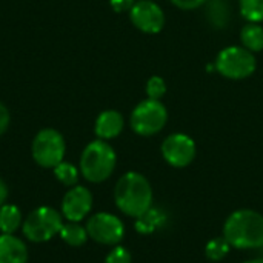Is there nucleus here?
<instances>
[{
  "label": "nucleus",
  "instance_id": "nucleus-1",
  "mask_svg": "<svg viewBox=\"0 0 263 263\" xmlns=\"http://www.w3.org/2000/svg\"><path fill=\"white\" fill-rule=\"evenodd\" d=\"M153 188L148 179L136 171L123 174L114 186V202L128 217L139 219L153 206Z\"/></svg>",
  "mask_w": 263,
  "mask_h": 263
},
{
  "label": "nucleus",
  "instance_id": "nucleus-2",
  "mask_svg": "<svg viewBox=\"0 0 263 263\" xmlns=\"http://www.w3.org/2000/svg\"><path fill=\"white\" fill-rule=\"evenodd\" d=\"M222 236L231 248H263V216L254 210H237L227 219Z\"/></svg>",
  "mask_w": 263,
  "mask_h": 263
},
{
  "label": "nucleus",
  "instance_id": "nucleus-3",
  "mask_svg": "<svg viewBox=\"0 0 263 263\" xmlns=\"http://www.w3.org/2000/svg\"><path fill=\"white\" fill-rule=\"evenodd\" d=\"M117 156L106 140H94L86 145L80 156V174L91 183H102L111 177L116 170Z\"/></svg>",
  "mask_w": 263,
  "mask_h": 263
},
{
  "label": "nucleus",
  "instance_id": "nucleus-4",
  "mask_svg": "<svg viewBox=\"0 0 263 263\" xmlns=\"http://www.w3.org/2000/svg\"><path fill=\"white\" fill-rule=\"evenodd\" d=\"M63 227V216L51 206H39L23 220L22 231L26 240L45 243L59 236Z\"/></svg>",
  "mask_w": 263,
  "mask_h": 263
},
{
  "label": "nucleus",
  "instance_id": "nucleus-5",
  "mask_svg": "<svg viewBox=\"0 0 263 263\" xmlns=\"http://www.w3.org/2000/svg\"><path fill=\"white\" fill-rule=\"evenodd\" d=\"M65 153V139L57 129L52 128L40 129L31 145L32 159L42 168H55L60 162H63Z\"/></svg>",
  "mask_w": 263,
  "mask_h": 263
},
{
  "label": "nucleus",
  "instance_id": "nucleus-6",
  "mask_svg": "<svg viewBox=\"0 0 263 263\" xmlns=\"http://www.w3.org/2000/svg\"><path fill=\"white\" fill-rule=\"evenodd\" d=\"M168 122V111L160 100L146 99L140 102L131 112L129 123L139 136H154L160 133Z\"/></svg>",
  "mask_w": 263,
  "mask_h": 263
},
{
  "label": "nucleus",
  "instance_id": "nucleus-7",
  "mask_svg": "<svg viewBox=\"0 0 263 263\" xmlns=\"http://www.w3.org/2000/svg\"><path fill=\"white\" fill-rule=\"evenodd\" d=\"M216 69L227 79L242 80L256 71V57L243 46H228L219 52Z\"/></svg>",
  "mask_w": 263,
  "mask_h": 263
},
{
  "label": "nucleus",
  "instance_id": "nucleus-8",
  "mask_svg": "<svg viewBox=\"0 0 263 263\" xmlns=\"http://www.w3.org/2000/svg\"><path fill=\"white\" fill-rule=\"evenodd\" d=\"M86 231L91 240L106 247H116L125 236L123 222L111 213H97L86 222Z\"/></svg>",
  "mask_w": 263,
  "mask_h": 263
},
{
  "label": "nucleus",
  "instance_id": "nucleus-9",
  "mask_svg": "<svg viewBox=\"0 0 263 263\" xmlns=\"http://www.w3.org/2000/svg\"><path fill=\"white\" fill-rule=\"evenodd\" d=\"M162 156L171 166L185 168L196 157V143L183 133L171 134L162 143Z\"/></svg>",
  "mask_w": 263,
  "mask_h": 263
},
{
  "label": "nucleus",
  "instance_id": "nucleus-10",
  "mask_svg": "<svg viewBox=\"0 0 263 263\" xmlns=\"http://www.w3.org/2000/svg\"><path fill=\"white\" fill-rule=\"evenodd\" d=\"M133 25L146 34H157L165 26V14L153 0H139L129 11Z\"/></svg>",
  "mask_w": 263,
  "mask_h": 263
},
{
  "label": "nucleus",
  "instance_id": "nucleus-11",
  "mask_svg": "<svg viewBox=\"0 0 263 263\" xmlns=\"http://www.w3.org/2000/svg\"><path fill=\"white\" fill-rule=\"evenodd\" d=\"M92 210V194L88 188L76 185L69 188L62 200V216L68 222H82Z\"/></svg>",
  "mask_w": 263,
  "mask_h": 263
},
{
  "label": "nucleus",
  "instance_id": "nucleus-12",
  "mask_svg": "<svg viewBox=\"0 0 263 263\" xmlns=\"http://www.w3.org/2000/svg\"><path fill=\"white\" fill-rule=\"evenodd\" d=\"M123 126H125L123 116L116 109H106L97 117L94 131L100 140H111L116 139L123 131Z\"/></svg>",
  "mask_w": 263,
  "mask_h": 263
},
{
  "label": "nucleus",
  "instance_id": "nucleus-13",
  "mask_svg": "<svg viewBox=\"0 0 263 263\" xmlns=\"http://www.w3.org/2000/svg\"><path fill=\"white\" fill-rule=\"evenodd\" d=\"M28 248L14 234H0V263H26Z\"/></svg>",
  "mask_w": 263,
  "mask_h": 263
},
{
  "label": "nucleus",
  "instance_id": "nucleus-14",
  "mask_svg": "<svg viewBox=\"0 0 263 263\" xmlns=\"http://www.w3.org/2000/svg\"><path fill=\"white\" fill-rule=\"evenodd\" d=\"M23 225V216L18 206L12 203H5L0 206V233L14 234Z\"/></svg>",
  "mask_w": 263,
  "mask_h": 263
},
{
  "label": "nucleus",
  "instance_id": "nucleus-15",
  "mask_svg": "<svg viewBox=\"0 0 263 263\" xmlns=\"http://www.w3.org/2000/svg\"><path fill=\"white\" fill-rule=\"evenodd\" d=\"M60 239L69 245V247H82L86 243V240L89 239L88 231L85 227H82L79 222H68L63 223L60 233H59Z\"/></svg>",
  "mask_w": 263,
  "mask_h": 263
},
{
  "label": "nucleus",
  "instance_id": "nucleus-16",
  "mask_svg": "<svg viewBox=\"0 0 263 263\" xmlns=\"http://www.w3.org/2000/svg\"><path fill=\"white\" fill-rule=\"evenodd\" d=\"M240 40L243 43V48H247L251 52H259L263 49V28L259 23L245 25L240 31Z\"/></svg>",
  "mask_w": 263,
  "mask_h": 263
},
{
  "label": "nucleus",
  "instance_id": "nucleus-17",
  "mask_svg": "<svg viewBox=\"0 0 263 263\" xmlns=\"http://www.w3.org/2000/svg\"><path fill=\"white\" fill-rule=\"evenodd\" d=\"M52 170H54L55 179H57L62 185H65V186H68V188H72V186L77 185L79 176H80V170H79L77 166H74L72 163H69V162H60V163H59L55 168H52Z\"/></svg>",
  "mask_w": 263,
  "mask_h": 263
},
{
  "label": "nucleus",
  "instance_id": "nucleus-18",
  "mask_svg": "<svg viewBox=\"0 0 263 263\" xmlns=\"http://www.w3.org/2000/svg\"><path fill=\"white\" fill-rule=\"evenodd\" d=\"M230 250H231V245L222 236V237L211 239L206 243V247H205V256L211 262H220V260H223L230 254Z\"/></svg>",
  "mask_w": 263,
  "mask_h": 263
},
{
  "label": "nucleus",
  "instance_id": "nucleus-19",
  "mask_svg": "<svg viewBox=\"0 0 263 263\" xmlns=\"http://www.w3.org/2000/svg\"><path fill=\"white\" fill-rule=\"evenodd\" d=\"M242 15L251 23H260L263 20V0H239Z\"/></svg>",
  "mask_w": 263,
  "mask_h": 263
},
{
  "label": "nucleus",
  "instance_id": "nucleus-20",
  "mask_svg": "<svg viewBox=\"0 0 263 263\" xmlns=\"http://www.w3.org/2000/svg\"><path fill=\"white\" fill-rule=\"evenodd\" d=\"M163 222V217L162 214H159V211L156 210H149L148 213H145L142 217L136 219V228L139 233L142 234H148V233H153L156 228H159V225Z\"/></svg>",
  "mask_w": 263,
  "mask_h": 263
},
{
  "label": "nucleus",
  "instance_id": "nucleus-21",
  "mask_svg": "<svg viewBox=\"0 0 263 263\" xmlns=\"http://www.w3.org/2000/svg\"><path fill=\"white\" fill-rule=\"evenodd\" d=\"M166 92V83L162 77L159 76H153L148 83H146V94H148V99H153V100H160L163 97V94Z\"/></svg>",
  "mask_w": 263,
  "mask_h": 263
},
{
  "label": "nucleus",
  "instance_id": "nucleus-22",
  "mask_svg": "<svg viewBox=\"0 0 263 263\" xmlns=\"http://www.w3.org/2000/svg\"><path fill=\"white\" fill-rule=\"evenodd\" d=\"M105 263H133V257H131V253L126 248H123L120 245H116L109 251V254L106 256Z\"/></svg>",
  "mask_w": 263,
  "mask_h": 263
},
{
  "label": "nucleus",
  "instance_id": "nucleus-23",
  "mask_svg": "<svg viewBox=\"0 0 263 263\" xmlns=\"http://www.w3.org/2000/svg\"><path fill=\"white\" fill-rule=\"evenodd\" d=\"M11 123V114L8 111V108L0 102V137L8 131Z\"/></svg>",
  "mask_w": 263,
  "mask_h": 263
},
{
  "label": "nucleus",
  "instance_id": "nucleus-24",
  "mask_svg": "<svg viewBox=\"0 0 263 263\" xmlns=\"http://www.w3.org/2000/svg\"><path fill=\"white\" fill-rule=\"evenodd\" d=\"M109 3L116 12H125V11H131L136 0H109Z\"/></svg>",
  "mask_w": 263,
  "mask_h": 263
},
{
  "label": "nucleus",
  "instance_id": "nucleus-25",
  "mask_svg": "<svg viewBox=\"0 0 263 263\" xmlns=\"http://www.w3.org/2000/svg\"><path fill=\"white\" fill-rule=\"evenodd\" d=\"M171 2H173V5H176L180 9H196L205 0H171Z\"/></svg>",
  "mask_w": 263,
  "mask_h": 263
},
{
  "label": "nucleus",
  "instance_id": "nucleus-26",
  "mask_svg": "<svg viewBox=\"0 0 263 263\" xmlns=\"http://www.w3.org/2000/svg\"><path fill=\"white\" fill-rule=\"evenodd\" d=\"M6 199H8V186L6 183L0 179V206H3L6 203Z\"/></svg>",
  "mask_w": 263,
  "mask_h": 263
},
{
  "label": "nucleus",
  "instance_id": "nucleus-27",
  "mask_svg": "<svg viewBox=\"0 0 263 263\" xmlns=\"http://www.w3.org/2000/svg\"><path fill=\"white\" fill-rule=\"evenodd\" d=\"M243 263H263V257H259V259H250V260H245Z\"/></svg>",
  "mask_w": 263,
  "mask_h": 263
}]
</instances>
